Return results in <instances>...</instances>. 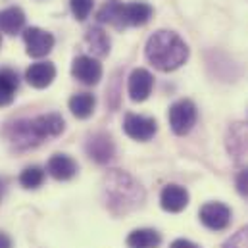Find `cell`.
Listing matches in <instances>:
<instances>
[{"instance_id": "27", "label": "cell", "mask_w": 248, "mask_h": 248, "mask_svg": "<svg viewBox=\"0 0 248 248\" xmlns=\"http://www.w3.org/2000/svg\"><path fill=\"white\" fill-rule=\"evenodd\" d=\"M2 196H4V181L0 179V200H2Z\"/></svg>"}, {"instance_id": "19", "label": "cell", "mask_w": 248, "mask_h": 248, "mask_svg": "<svg viewBox=\"0 0 248 248\" xmlns=\"http://www.w3.org/2000/svg\"><path fill=\"white\" fill-rule=\"evenodd\" d=\"M94 108H96V98L91 93H77V94H73L69 98V110L79 120L91 118Z\"/></svg>"}, {"instance_id": "6", "label": "cell", "mask_w": 248, "mask_h": 248, "mask_svg": "<svg viewBox=\"0 0 248 248\" xmlns=\"http://www.w3.org/2000/svg\"><path fill=\"white\" fill-rule=\"evenodd\" d=\"M124 131L133 140L144 142L156 135L158 124L154 118H146V116H139V114H127L124 120Z\"/></svg>"}, {"instance_id": "5", "label": "cell", "mask_w": 248, "mask_h": 248, "mask_svg": "<svg viewBox=\"0 0 248 248\" xmlns=\"http://www.w3.org/2000/svg\"><path fill=\"white\" fill-rule=\"evenodd\" d=\"M23 41L27 46V54L31 58H43L54 48V37L52 33L39 29V27H27L23 31Z\"/></svg>"}, {"instance_id": "16", "label": "cell", "mask_w": 248, "mask_h": 248, "mask_svg": "<svg viewBox=\"0 0 248 248\" xmlns=\"http://www.w3.org/2000/svg\"><path fill=\"white\" fill-rule=\"evenodd\" d=\"M25 27V14L17 6H10L0 10V31L8 35H16Z\"/></svg>"}, {"instance_id": "24", "label": "cell", "mask_w": 248, "mask_h": 248, "mask_svg": "<svg viewBox=\"0 0 248 248\" xmlns=\"http://www.w3.org/2000/svg\"><path fill=\"white\" fill-rule=\"evenodd\" d=\"M235 185H237L239 194H241V196H245V198H248V168H245V170L237 175Z\"/></svg>"}, {"instance_id": "7", "label": "cell", "mask_w": 248, "mask_h": 248, "mask_svg": "<svg viewBox=\"0 0 248 248\" xmlns=\"http://www.w3.org/2000/svg\"><path fill=\"white\" fill-rule=\"evenodd\" d=\"M71 73H73V77L79 83H83L87 87H93V85H96L102 79V65H100V62L96 58L83 54V56H77L73 60Z\"/></svg>"}, {"instance_id": "2", "label": "cell", "mask_w": 248, "mask_h": 248, "mask_svg": "<svg viewBox=\"0 0 248 248\" xmlns=\"http://www.w3.org/2000/svg\"><path fill=\"white\" fill-rule=\"evenodd\" d=\"M146 58L160 71H175L188 60L186 43L173 31H156L146 43Z\"/></svg>"}, {"instance_id": "23", "label": "cell", "mask_w": 248, "mask_h": 248, "mask_svg": "<svg viewBox=\"0 0 248 248\" xmlns=\"http://www.w3.org/2000/svg\"><path fill=\"white\" fill-rule=\"evenodd\" d=\"M223 248H248V225L239 229L233 237H229L223 243Z\"/></svg>"}, {"instance_id": "8", "label": "cell", "mask_w": 248, "mask_h": 248, "mask_svg": "<svg viewBox=\"0 0 248 248\" xmlns=\"http://www.w3.org/2000/svg\"><path fill=\"white\" fill-rule=\"evenodd\" d=\"M85 150H87L89 158L94 160L96 164H108L114 158V154H116L114 140L106 133H94V135H91L87 139Z\"/></svg>"}, {"instance_id": "4", "label": "cell", "mask_w": 248, "mask_h": 248, "mask_svg": "<svg viewBox=\"0 0 248 248\" xmlns=\"http://www.w3.org/2000/svg\"><path fill=\"white\" fill-rule=\"evenodd\" d=\"M198 112L192 100L188 98H181L177 102L171 104L170 112H168V120H170V127L175 135H186L194 124H196Z\"/></svg>"}, {"instance_id": "28", "label": "cell", "mask_w": 248, "mask_h": 248, "mask_svg": "<svg viewBox=\"0 0 248 248\" xmlns=\"http://www.w3.org/2000/svg\"><path fill=\"white\" fill-rule=\"evenodd\" d=\"M0 45H2V37H0Z\"/></svg>"}, {"instance_id": "14", "label": "cell", "mask_w": 248, "mask_h": 248, "mask_svg": "<svg viewBox=\"0 0 248 248\" xmlns=\"http://www.w3.org/2000/svg\"><path fill=\"white\" fill-rule=\"evenodd\" d=\"M154 10L148 2H129L124 8V23L125 27H139L150 21Z\"/></svg>"}, {"instance_id": "9", "label": "cell", "mask_w": 248, "mask_h": 248, "mask_svg": "<svg viewBox=\"0 0 248 248\" xmlns=\"http://www.w3.org/2000/svg\"><path fill=\"white\" fill-rule=\"evenodd\" d=\"M154 87V77L148 69L144 67H137L131 71L129 75V83H127V91L133 102H144Z\"/></svg>"}, {"instance_id": "18", "label": "cell", "mask_w": 248, "mask_h": 248, "mask_svg": "<svg viewBox=\"0 0 248 248\" xmlns=\"http://www.w3.org/2000/svg\"><path fill=\"white\" fill-rule=\"evenodd\" d=\"M85 43H87L89 50L98 58H102V56H106L110 52V37L100 27H91L87 31V35H85Z\"/></svg>"}, {"instance_id": "22", "label": "cell", "mask_w": 248, "mask_h": 248, "mask_svg": "<svg viewBox=\"0 0 248 248\" xmlns=\"http://www.w3.org/2000/svg\"><path fill=\"white\" fill-rule=\"evenodd\" d=\"M69 6H71V12H73L75 19L77 21H85L93 12L94 0H69Z\"/></svg>"}, {"instance_id": "3", "label": "cell", "mask_w": 248, "mask_h": 248, "mask_svg": "<svg viewBox=\"0 0 248 248\" xmlns=\"http://www.w3.org/2000/svg\"><path fill=\"white\" fill-rule=\"evenodd\" d=\"M104 198L114 214H127L142 204L144 190L131 175L114 170L104 179Z\"/></svg>"}, {"instance_id": "10", "label": "cell", "mask_w": 248, "mask_h": 248, "mask_svg": "<svg viewBox=\"0 0 248 248\" xmlns=\"http://www.w3.org/2000/svg\"><path fill=\"white\" fill-rule=\"evenodd\" d=\"M200 221L212 231H223L231 221V210L221 202H208L200 208Z\"/></svg>"}, {"instance_id": "20", "label": "cell", "mask_w": 248, "mask_h": 248, "mask_svg": "<svg viewBox=\"0 0 248 248\" xmlns=\"http://www.w3.org/2000/svg\"><path fill=\"white\" fill-rule=\"evenodd\" d=\"M162 243V237L156 229H135L127 237L129 248H158Z\"/></svg>"}, {"instance_id": "25", "label": "cell", "mask_w": 248, "mask_h": 248, "mask_svg": "<svg viewBox=\"0 0 248 248\" xmlns=\"http://www.w3.org/2000/svg\"><path fill=\"white\" fill-rule=\"evenodd\" d=\"M170 248H200L198 245H194L192 241H186V239H177V241H173L171 243V247Z\"/></svg>"}, {"instance_id": "11", "label": "cell", "mask_w": 248, "mask_h": 248, "mask_svg": "<svg viewBox=\"0 0 248 248\" xmlns=\"http://www.w3.org/2000/svg\"><path fill=\"white\" fill-rule=\"evenodd\" d=\"M160 204L166 212L170 214H179L183 212L188 204V192H186L185 186L181 185H166L160 192Z\"/></svg>"}, {"instance_id": "13", "label": "cell", "mask_w": 248, "mask_h": 248, "mask_svg": "<svg viewBox=\"0 0 248 248\" xmlns=\"http://www.w3.org/2000/svg\"><path fill=\"white\" fill-rule=\"evenodd\" d=\"M46 171L56 179V181H69L75 177L77 173V164L71 156L67 154H54L48 164H46Z\"/></svg>"}, {"instance_id": "15", "label": "cell", "mask_w": 248, "mask_h": 248, "mask_svg": "<svg viewBox=\"0 0 248 248\" xmlns=\"http://www.w3.org/2000/svg\"><path fill=\"white\" fill-rule=\"evenodd\" d=\"M124 8L125 4L120 0H108L102 4V8L96 12V19L100 23L114 25L116 29H125L124 23Z\"/></svg>"}, {"instance_id": "21", "label": "cell", "mask_w": 248, "mask_h": 248, "mask_svg": "<svg viewBox=\"0 0 248 248\" xmlns=\"http://www.w3.org/2000/svg\"><path fill=\"white\" fill-rule=\"evenodd\" d=\"M45 183V170L39 168V166H29L21 171L19 175V185L23 188H29V190H35Z\"/></svg>"}, {"instance_id": "1", "label": "cell", "mask_w": 248, "mask_h": 248, "mask_svg": "<svg viewBox=\"0 0 248 248\" xmlns=\"http://www.w3.org/2000/svg\"><path fill=\"white\" fill-rule=\"evenodd\" d=\"M63 118L60 114H41L37 118L17 120L8 125L6 137L16 150H27L39 146L46 139H54L63 131Z\"/></svg>"}, {"instance_id": "26", "label": "cell", "mask_w": 248, "mask_h": 248, "mask_svg": "<svg viewBox=\"0 0 248 248\" xmlns=\"http://www.w3.org/2000/svg\"><path fill=\"white\" fill-rule=\"evenodd\" d=\"M12 247H14L12 239H10L6 233H2V231H0V248H12Z\"/></svg>"}, {"instance_id": "17", "label": "cell", "mask_w": 248, "mask_h": 248, "mask_svg": "<svg viewBox=\"0 0 248 248\" xmlns=\"http://www.w3.org/2000/svg\"><path fill=\"white\" fill-rule=\"evenodd\" d=\"M17 87H19L17 73L12 67H2L0 69V108L14 102Z\"/></svg>"}, {"instance_id": "12", "label": "cell", "mask_w": 248, "mask_h": 248, "mask_svg": "<svg viewBox=\"0 0 248 248\" xmlns=\"http://www.w3.org/2000/svg\"><path fill=\"white\" fill-rule=\"evenodd\" d=\"M56 77V67L50 62H37L31 63L25 71V79L35 89H46Z\"/></svg>"}]
</instances>
